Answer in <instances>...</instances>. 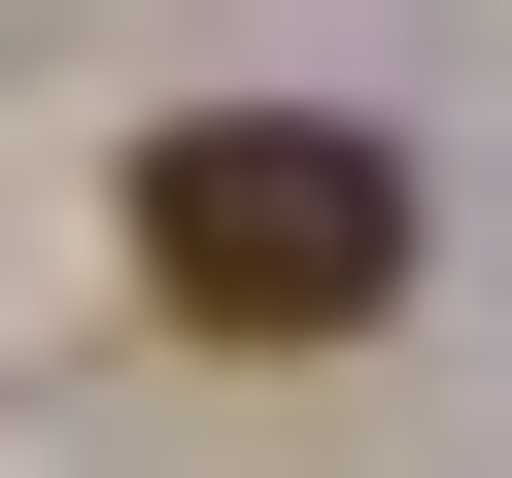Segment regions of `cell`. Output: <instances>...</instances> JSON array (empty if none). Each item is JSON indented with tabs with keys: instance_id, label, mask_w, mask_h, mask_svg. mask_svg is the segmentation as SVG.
<instances>
[{
	"instance_id": "1",
	"label": "cell",
	"mask_w": 512,
	"mask_h": 478,
	"mask_svg": "<svg viewBox=\"0 0 512 478\" xmlns=\"http://www.w3.org/2000/svg\"><path fill=\"white\" fill-rule=\"evenodd\" d=\"M137 308L239 342V376L376 342V308H410V137H376V103H171V137H137Z\"/></svg>"
}]
</instances>
